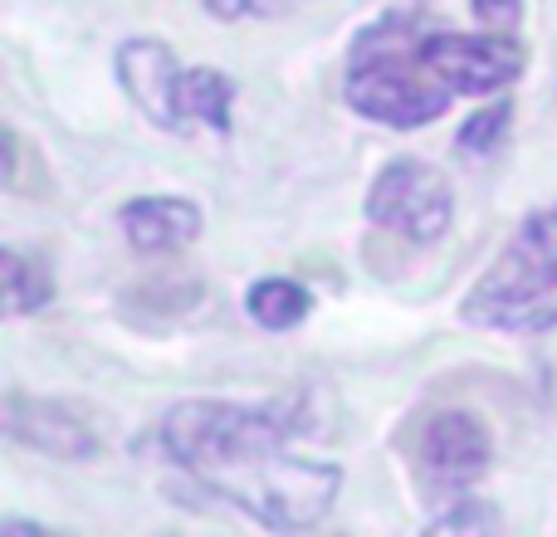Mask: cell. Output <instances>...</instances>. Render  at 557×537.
I'll use <instances>...</instances> for the list:
<instances>
[{
	"label": "cell",
	"instance_id": "obj_6",
	"mask_svg": "<svg viewBox=\"0 0 557 537\" xmlns=\"http://www.w3.org/2000/svg\"><path fill=\"white\" fill-rule=\"evenodd\" d=\"M5 435L49 460H94L98 454V435L88 430V421H78L59 401H35L20 391L5 396Z\"/></svg>",
	"mask_w": 557,
	"mask_h": 537
},
{
	"label": "cell",
	"instance_id": "obj_8",
	"mask_svg": "<svg viewBox=\"0 0 557 537\" xmlns=\"http://www.w3.org/2000/svg\"><path fill=\"white\" fill-rule=\"evenodd\" d=\"M117 225H123L127 245L137 254H172L201 235V211H196V201H182V196H137V201L123 205Z\"/></svg>",
	"mask_w": 557,
	"mask_h": 537
},
{
	"label": "cell",
	"instance_id": "obj_4",
	"mask_svg": "<svg viewBox=\"0 0 557 537\" xmlns=\"http://www.w3.org/2000/svg\"><path fill=\"white\" fill-rule=\"evenodd\" d=\"M367 221L401 235L411 245H435L455 221V191L445 172L416 157H396L376 172L367 191Z\"/></svg>",
	"mask_w": 557,
	"mask_h": 537
},
{
	"label": "cell",
	"instance_id": "obj_12",
	"mask_svg": "<svg viewBox=\"0 0 557 537\" xmlns=\"http://www.w3.org/2000/svg\"><path fill=\"white\" fill-rule=\"evenodd\" d=\"M509 123H513L509 103H490V108H480V113H470V123L460 127V152L465 157H490L494 147H504Z\"/></svg>",
	"mask_w": 557,
	"mask_h": 537
},
{
	"label": "cell",
	"instance_id": "obj_7",
	"mask_svg": "<svg viewBox=\"0 0 557 537\" xmlns=\"http://www.w3.org/2000/svg\"><path fill=\"white\" fill-rule=\"evenodd\" d=\"M490 454H494L490 430H484V421L470 411H441L421 435L425 470L441 484H450V489L480 479V474L490 470Z\"/></svg>",
	"mask_w": 557,
	"mask_h": 537
},
{
	"label": "cell",
	"instance_id": "obj_14",
	"mask_svg": "<svg viewBox=\"0 0 557 537\" xmlns=\"http://www.w3.org/2000/svg\"><path fill=\"white\" fill-rule=\"evenodd\" d=\"M474 5V20L484 29H499V35H513L523 20V0H470Z\"/></svg>",
	"mask_w": 557,
	"mask_h": 537
},
{
	"label": "cell",
	"instance_id": "obj_9",
	"mask_svg": "<svg viewBox=\"0 0 557 537\" xmlns=\"http://www.w3.org/2000/svg\"><path fill=\"white\" fill-rule=\"evenodd\" d=\"M231 108H235V84L221 74V68H182V88H176V113H182V127H211V133H225L231 127Z\"/></svg>",
	"mask_w": 557,
	"mask_h": 537
},
{
	"label": "cell",
	"instance_id": "obj_10",
	"mask_svg": "<svg viewBox=\"0 0 557 537\" xmlns=\"http://www.w3.org/2000/svg\"><path fill=\"white\" fill-rule=\"evenodd\" d=\"M308 308H313L308 288L294 284V278H278V274L250 284V294H245V313H250L264 333H288V327H298L308 317Z\"/></svg>",
	"mask_w": 557,
	"mask_h": 537
},
{
	"label": "cell",
	"instance_id": "obj_11",
	"mask_svg": "<svg viewBox=\"0 0 557 537\" xmlns=\"http://www.w3.org/2000/svg\"><path fill=\"white\" fill-rule=\"evenodd\" d=\"M0 264H5V313L10 317L39 313V308L54 298V278H49V268L39 260H29V254H20V250H5Z\"/></svg>",
	"mask_w": 557,
	"mask_h": 537
},
{
	"label": "cell",
	"instance_id": "obj_2",
	"mask_svg": "<svg viewBox=\"0 0 557 537\" xmlns=\"http://www.w3.org/2000/svg\"><path fill=\"white\" fill-rule=\"evenodd\" d=\"M523 74V49L499 29H450L425 15H386L347 54V108L382 127H425L460 93H494Z\"/></svg>",
	"mask_w": 557,
	"mask_h": 537
},
{
	"label": "cell",
	"instance_id": "obj_13",
	"mask_svg": "<svg viewBox=\"0 0 557 537\" xmlns=\"http://www.w3.org/2000/svg\"><path fill=\"white\" fill-rule=\"evenodd\" d=\"M499 528V513L484 499H460L450 513L431 519V533H494Z\"/></svg>",
	"mask_w": 557,
	"mask_h": 537
},
{
	"label": "cell",
	"instance_id": "obj_3",
	"mask_svg": "<svg viewBox=\"0 0 557 537\" xmlns=\"http://www.w3.org/2000/svg\"><path fill=\"white\" fill-rule=\"evenodd\" d=\"M460 317L484 333H548L557 327V205L523 215L480 284L465 294Z\"/></svg>",
	"mask_w": 557,
	"mask_h": 537
},
{
	"label": "cell",
	"instance_id": "obj_5",
	"mask_svg": "<svg viewBox=\"0 0 557 537\" xmlns=\"http://www.w3.org/2000/svg\"><path fill=\"white\" fill-rule=\"evenodd\" d=\"M117 84L133 98V108L157 127H182L176 113V88H182V64L162 39H123L117 49Z\"/></svg>",
	"mask_w": 557,
	"mask_h": 537
},
{
	"label": "cell",
	"instance_id": "obj_15",
	"mask_svg": "<svg viewBox=\"0 0 557 537\" xmlns=\"http://www.w3.org/2000/svg\"><path fill=\"white\" fill-rule=\"evenodd\" d=\"M206 10L221 15V20H240V15H250L255 10V0H206Z\"/></svg>",
	"mask_w": 557,
	"mask_h": 537
},
{
	"label": "cell",
	"instance_id": "obj_1",
	"mask_svg": "<svg viewBox=\"0 0 557 537\" xmlns=\"http://www.w3.org/2000/svg\"><path fill=\"white\" fill-rule=\"evenodd\" d=\"M294 430V415H284L278 405L182 401L166 411L157 440L201 489L231 499L255 523L304 533L333 513L343 494V470L294 454L288 450Z\"/></svg>",
	"mask_w": 557,
	"mask_h": 537
}]
</instances>
